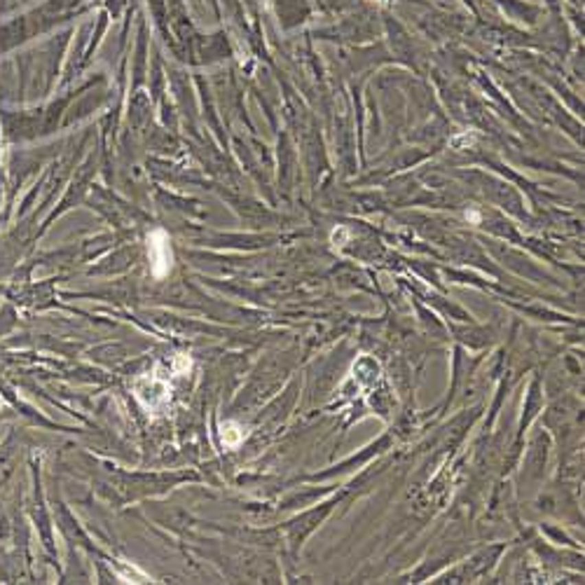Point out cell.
Masks as SVG:
<instances>
[{"mask_svg": "<svg viewBox=\"0 0 585 585\" xmlns=\"http://www.w3.org/2000/svg\"><path fill=\"white\" fill-rule=\"evenodd\" d=\"M150 393V398L141 400L143 405H146V410H152L154 415H157V410H162V407L169 403V387H166L164 380H157V377H143V380L136 382V395H146Z\"/></svg>", "mask_w": 585, "mask_h": 585, "instance_id": "cell-2", "label": "cell"}, {"mask_svg": "<svg viewBox=\"0 0 585 585\" xmlns=\"http://www.w3.org/2000/svg\"><path fill=\"white\" fill-rule=\"evenodd\" d=\"M148 255H150V269L157 279H162L171 272L174 253H171L166 232H162V229H154L150 237H148Z\"/></svg>", "mask_w": 585, "mask_h": 585, "instance_id": "cell-1", "label": "cell"}, {"mask_svg": "<svg viewBox=\"0 0 585 585\" xmlns=\"http://www.w3.org/2000/svg\"><path fill=\"white\" fill-rule=\"evenodd\" d=\"M244 435L246 431L234 422H225L220 426V438H222V443H225V447H237L244 440Z\"/></svg>", "mask_w": 585, "mask_h": 585, "instance_id": "cell-3", "label": "cell"}]
</instances>
